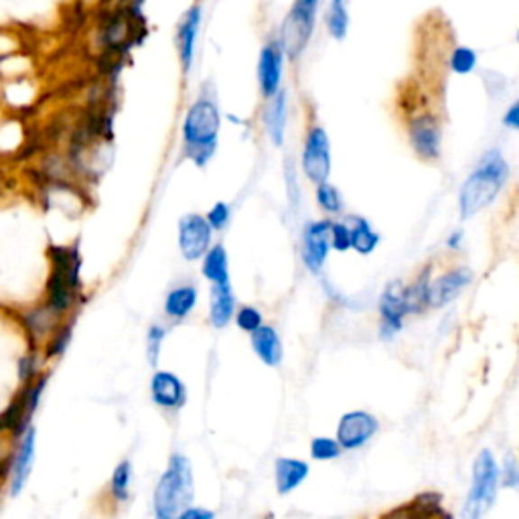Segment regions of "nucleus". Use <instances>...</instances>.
Instances as JSON below:
<instances>
[{
  "label": "nucleus",
  "mask_w": 519,
  "mask_h": 519,
  "mask_svg": "<svg viewBox=\"0 0 519 519\" xmlns=\"http://www.w3.org/2000/svg\"><path fill=\"white\" fill-rule=\"evenodd\" d=\"M47 262L49 274L41 301L60 317L73 319L84 304V280H81L84 258L78 244H51L47 248Z\"/></svg>",
  "instance_id": "nucleus-1"
},
{
  "label": "nucleus",
  "mask_w": 519,
  "mask_h": 519,
  "mask_svg": "<svg viewBox=\"0 0 519 519\" xmlns=\"http://www.w3.org/2000/svg\"><path fill=\"white\" fill-rule=\"evenodd\" d=\"M221 112L211 92H201L189 106L181 125V154L195 167H208L218 151Z\"/></svg>",
  "instance_id": "nucleus-2"
},
{
  "label": "nucleus",
  "mask_w": 519,
  "mask_h": 519,
  "mask_svg": "<svg viewBox=\"0 0 519 519\" xmlns=\"http://www.w3.org/2000/svg\"><path fill=\"white\" fill-rule=\"evenodd\" d=\"M509 179V164L499 151H489L467 177L459 193L460 219H471L497 199Z\"/></svg>",
  "instance_id": "nucleus-3"
},
{
  "label": "nucleus",
  "mask_w": 519,
  "mask_h": 519,
  "mask_svg": "<svg viewBox=\"0 0 519 519\" xmlns=\"http://www.w3.org/2000/svg\"><path fill=\"white\" fill-rule=\"evenodd\" d=\"M195 499V475L191 459L183 452H172L167 467L153 489V519H175L181 509Z\"/></svg>",
  "instance_id": "nucleus-4"
},
{
  "label": "nucleus",
  "mask_w": 519,
  "mask_h": 519,
  "mask_svg": "<svg viewBox=\"0 0 519 519\" xmlns=\"http://www.w3.org/2000/svg\"><path fill=\"white\" fill-rule=\"evenodd\" d=\"M499 491V460L491 449H481L471 463V483L460 505V519H483L496 507Z\"/></svg>",
  "instance_id": "nucleus-5"
},
{
  "label": "nucleus",
  "mask_w": 519,
  "mask_h": 519,
  "mask_svg": "<svg viewBox=\"0 0 519 519\" xmlns=\"http://www.w3.org/2000/svg\"><path fill=\"white\" fill-rule=\"evenodd\" d=\"M408 138L412 151L416 153L420 161L434 162L440 159L442 153V118L434 108H426L422 112L410 116L406 122Z\"/></svg>",
  "instance_id": "nucleus-6"
},
{
  "label": "nucleus",
  "mask_w": 519,
  "mask_h": 519,
  "mask_svg": "<svg viewBox=\"0 0 519 519\" xmlns=\"http://www.w3.org/2000/svg\"><path fill=\"white\" fill-rule=\"evenodd\" d=\"M382 431V422L369 410H349L337 420L335 439L343 452H356L366 449Z\"/></svg>",
  "instance_id": "nucleus-7"
},
{
  "label": "nucleus",
  "mask_w": 519,
  "mask_h": 519,
  "mask_svg": "<svg viewBox=\"0 0 519 519\" xmlns=\"http://www.w3.org/2000/svg\"><path fill=\"white\" fill-rule=\"evenodd\" d=\"M37 428L35 424H31L27 431H24L19 440H16V447L13 452L11 465H8L5 489L8 493V497H19L21 493L27 487V483L32 475V468H35L37 460Z\"/></svg>",
  "instance_id": "nucleus-8"
},
{
  "label": "nucleus",
  "mask_w": 519,
  "mask_h": 519,
  "mask_svg": "<svg viewBox=\"0 0 519 519\" xmlns=\"http://www.w3.org/2000/svg\"><path fill=\"white\" fill-rule=\"evenodd\" d=\"M148 395H151V402L156 410L164 412V414H177L187 406L189 390L179 374L171 372V369L156 367L151 374V380H148Z\"/></svg>",
  "instance_id": "nucleus-9"
},
{
  "label": "nucleus",
  "mask_w": 519,
  "mask_h": 519,
  "mask_svg": "<svg viewBox=\"0 0 519 519\" xmlns=\"http://www.w3.org/2000/svg\"><path fill=\"white\" fill-rule=\"evenodd\" d=\"M315 11L296 5L286 14L283 27H280L278 45L283 49L284 57H288L291 61L299 60L304 49H307L312 31H315Z\"/></svg>",
  "instance_id": "nucleus-10"
},
{
  "label": "nucleus",
  "mask_w": 519,
  "mask_h": 519,
  "mask_svg": "<svg viewBox=\"0 0 519 519\" xmlns=\"http://www.w3.org/2000/svg\"><path fill=\"white\" fill-rule=\"evenodd\" d=\"M179 252L187 262H201L213 246V229L201 213H185L177 226Z\"/></svg>",
  "instance_id": "nucleus-11"
},
{
  "label": "nucleus",
  "mask_w": 519,
  "mask_h": 519,
  "mask_svg": "<svg viewBox=\"0 0 519 519\" xmlns=\"http://www.w3.org/2000/svg\"><path fill=\"white\" fill-rule=\"evenodd\" d=\"M302 171L310 183H327L331 175V146L325 128L310 125L302 146Z\"/></svg>",
  "instance_id": "nucleus-12"
},
{
  "label": "nucleus",
  "mask_w": 519,
  "mask_h": 519,
  "mask_svg": "<svg viewBox=\"0 0 519 519\" xmlns=\"http://www.w3.org/2000/svg\"><path fill=\"white\" fill-rule=\"evenodd\" d=\"M16 320H19L21 331L27 337L29 348L43 349V345L49 341V337H51L57 329L70 319L60 317L55 310L49 309L47 304L41 301L37 304H32V307L16 312Z\"/></svg>",
  "instance_id": "nucleus-13"
},
{
  "label": "nucleus",
  "mask_w": 519,
  "mask_h": 519,
  "mask_svg": "<svg viewBox=\"0 0 519 519\" xmlns=\"http://www.w3.org/2000/svg\"><path fill=\"white\" fill-rule=\"evenodd\" d=\"M403 286L406 284H402L400 280H394V283L384 288L380 302H377V310H380V329H377V335H380L382 341H392L394 337H398L408 319Z\"/></svg>",
  "instance_id": "nucleus-14"
},
{
  "label": "nucleus",
  "mask_w": 519,
  "mask_h": 519,
  "mask_svg": "<svg viewBox=\"0 0 519 519\" xmlns=\"http://www.w3.org/2000/svg\"><path fill=\"white\" fill-rule=\"evenodd\" d=\"M331 221L333 219L309 221L302 229L301 256L310 274H319L327 262L329 250H331Z\"/></svg>",
  "instance_id": "nucleus-15"
},
{
  "label": "nucleus",
  "mask_w": 519,
  "mask_h": 519,
  "mask_svg": "<svg viewBox=\"0 0 519 519\" xmlns=\"http://www.w3.org/2000/svg\"><path fill=\"white\" fill-rule=\"evenodd\" d=\"M203 23V8L201 5L189 6L187 11L181 14L175 29V49L179 57V65L183 76L187 78L193 70L195 63V51H197V39H199Z\"/></svg>",
  "instance_id": "nucleus-16"
},
{
  "label": "nucleus",
  "mask_w": 519,
  "mask_h": 519,
  "mask_svg": "<svg viewBox=\"0 0 519 519\" xmlns=\"http://www.w3.org/2000/svg\"><path fill=\"white\" fill-rule=\"evenodd\" d=\"M473 270L468 266H455L444 270L440 276L431 280L428 286V309H444L447 304L455 302L473 283Z\"/></svg>",
  "instance_id": "nucleus-17"
},
{
  "label": "nucleus",
  "mask_w": 519,
  "mask_h": 519,
  "mask_svg": "<svg viewBox=\"0 0 519 519\" xmlns=\"http://www.w3.org/2000/svg\"><path fill=\"white\" fill-rule=\"evenodd\" d=\"M283 70L284 53L278 45V39H272L262 47L258 61V84L264 100H270L283 89Z\"/></svg>",
  "instance_id": "nucleus-18"
},
{
  "label": "nucleus",
  "mask_w": 519,
  "mask_h": 519,
  "mask_svg": "<svg viewBox=\"0 0 519 519\" xmlns=\"http://www.w3.org/2000/svg\"><path fill=\"white\" fill-rule=\"evenodd\" d=\"M199 304V288L193 283H179L171 286L162 301V315L169 325H179L193 315Z\"/></svg>",
  "instance_id": "nucleus-19"
},
{
  "label": "nucleus",
  "mask_w": 519,
  "mask_h": 519,
  "mask_svg": "<svg viewBox=\"0 0 519 519\" xmlns=\"http://www.w3.org/2000/svg\"><path fill=\"white\" fill-rule=\"evenodd\" d=\"M274 475V487L280 497H286L301 489L310 475V463L296 457H278L272 465Z\"/></svg>",
  "instance_id": "nucleus-20"
},
{
  "label": "nucleus",
  "mask_w": 519,
  "mask_h": 519,
  "mask_svg": "<svg viewBox=\"0 0 519 519\" xmlns=\"http://www.w3.org/2000/svg\"><path fill=\"white\" fill-rule=\"evenodd\" d=\"M250 348L254 351V356L260 359V364H264L266 367L276 369L283 366L284 343L283 337L276 331V327L264 323L258 331H254L250 335Z\"/></svg>",
  "instance_id": "nucleus-21"
},
{
  "label": "nucleus",
  "mask_w": 519,
  "mask_h": 519,
  "mask_svg": "<svg viewBox=\"0 0 519 519\" xmlns=\"http://www.w3.org/2000/svg\"><path fill=\"white\" fill-rule=\"evenodd\" d=\"M236 294L232 283L229 284H211L209 288V310L208 319L213 329H226L234 320L236 315Z\"/></svg>",
  "instance_id": "nucleus-22"
},
{
  "label": "nucleus",
  "mask_w": 519,
  "mask_h": 519,
  "mask_svg": "<svg viewBox=\"0 0 519 519\" xmlns=\"http://www.w3.org/2000/svg\"><path fill=\"white\" fill-rule=\"evenodd\" d=\"M132 485H134V463L130 459H122L114 465L108 485H106V496L114 507H125L130 504Z\"/></svg>",
  "instance_id": "nucleus-23"
},
{
  "label": "nucleus",
  "mask_w": 519,
  "mask_h": 519,
  "mask_svg": "<svg viewBox=\"0 0 519 519\" xmlns=\"http://www.w3.org/2000/svg\"><path fill=\"white\" fill-rule=\"evenodd\" d=\"M201 276L209 284H229V258L224 244H213L201 258Z\"/></svg>",
  "instance_id": "nucleus-24"
},
{
  "label": "nucleus",
  "mask_w": 519,
  "mask_h": 519,
  "mask_svg": "<svg viewBox=\"0 0 519 519\" xmlns=\"http://www.w3.org/2000/svg\"><path fill=\"white\" fill-rule=\"evenodd\" d=\"M432 266H426L420 274L412 280L410 284L403 286V299H406L408 317L424 315L428 309V286H431Z\"/></svg>",
  "instance_id": "nucleus-25"
},
{
  "label": "nucleus",
  "mask_w": 519,
  "mask_h": 519,
  "mask_svg": "<svg viewBox=\"0 0 519 519\" xmlns=\"http://www.w3.org/2000/svg\"><path fill=\"white\" fill-rule=\"evenodd\" d=\"M286 102L288 94L286 89H280V92L270 97L266 106V132L272 140V144L280 146L284 140V130H286Z\"/></svg>",
  "instance_id": "nucleus-26"
},
{
  "label": "nucleus",
  "mask_w": 519,
  "mask_h": 519,
  "mask_svg": "<svg viewBox=\"0 0 519 519\" xmlns=\"http://www.w3.org/2000/svg\"><path fill=\"white\" fill-rule=\"evenodd\" d=\"M348 226L351 229V250H356L361 256H367V254H372L380 246V234L369 226L366 218L351 216L348 218Z\"/></svg>",
  "instance_id": "nucleus-27"
},
{
  "label": "nucleus",
  "mask_w": 519,
  "mask_h": 519,
  "mask_svg": "<svg viewBox=\"0 0 519 519\" xmlns=\"http://www.w3.org/2000/svg\"><path fill=\"white\" fill-rule=\"evenodd\" d=\"M167 337H169L167 320H154V323L148 325L146 335H144V356H146V364L153 369H156L161 364L162 348H164V341H167Z\"/></svg>",
  "instance_id": "nucleus-28"
},
{
  "label": "nucleus",
  "mask_w": 519,
  "mask_h": 519,
  "mask_svg": "<svg viewBox=\"0 0 519 519\" xmlns=\"http://www.w3.org/2000/svg\"><path fill=\"white\" fill-rule=\"evenodd\" d=\"M73 327H76V317L65 320V323L57 329V331L49 337V341L43 345V357L49 361H57L65 356V351L70 349L73 341Z\"/></svg>",
  "instance_id": "nucleus-29"
},
{
  "label": "nucleus",
  "mask_w": 519,
  "mask_h": 519,
  "mask_svg": "<svg viewBox=\"0 0 519 519\" xmlns=\"http://www.w3.org/2000/svg\"><path fill=\"white\" fill-rule=\"evenodd\" d=\"M309 457L315 463H333L343 457V449L335 436H312L309 442Z\"/></svg>",
  "instance_id": "nucleus-30"
},
{
  "label": "nucleus",
  "mask_w": 519,
  "mask_h": 519,
  "mask_svg": "<svg viewBox=\"0 0 519 519\" xmlns=\"http://www.w3.org/2000/svg\"><path fill=\"white\" fill-rule=\"evenodd\" d=\"M327 29L329 35L337 41H343L349 31V13L348 0H331L327 11Z\"/></svg>",
  "instance_id": "nucleus-31"
},
{
  "label": "nucleus",
  "mask_w": 519,
  "mask_h": 519,
  "mask_svg": "<svg viewBox=\"0 0 519 519\" xmlns=\"http://www.w3.org/2000/svg\"><path fill=\"white\" fill-rule=\"evenodd\" d=\"M45 366H47V359L43 357V351L29 348V351L24 353V356L19 359V380H21V385L35 382L37 377L45 375L47 374Z\"/></svg>",
  "instance_id": "nucleus-32"
},
{
  "label": "nucleus",
  "mask_w": 519,
  "mask_h": 519,
  "mask_svg": "<svg viewBox=\"0 0 519 519\" xmlns=\"http://www.w3.org/2000/svg\"><path fill=\"white\" fill-rule=\"evenodd\" d=\"M317 201L319 208L329 213V216H339L343 211V197L339 193V189L331 183L317 185Z\"/></svg>",
  "instance_id": "nucleus-33"
},
{
  "label": "nucleus",
  "mask_w": 519,
  "mask_h": 519,
  "mask_svg": "<svg viewBox=\"0 0 519 519\" xmlns=\"http://www.w3.org/2000/svg\"><path fill=\"white\" fill-rule=\"evenodd\" d=\"M234 323L242 333L252 335L254 331H258V329L264 325V315L258 307H252V304H242V307L236 309Z\"/></svg>",
  "instance_id": "nucleus-34"
},
{
  "label": "nucleus",
  "mask_w": 519,
  "mask_h": 519,
  "mask_svg": "<svg viewBox=\"0 0 519 519\" xmlns=\"http://www.w3.org/2000/svg\"><path fill=\"white\" fill-rule=\"evenodd\" d=\"M449 68L450 71L459 73V76H467V73L475 71L477 68V53L471 47H455L449 55Z\"/></svg>",
  "instance_id": "nucleus-35"
},
{
  "label": "nucleus",
  "mask_w": 519,
  "mask_h": 519,
  "mask_svg": "<svg viewBox=\"0 0 519 519\" xmlns=\"http://www.w3.org/2000/svg\"><path fill=\"white\" fill-rule=\"evenodd\" d=\"M499 483L501 489L519 491V459L514 452H507V455L499 460Z\"/></svg>",
  "instance_id": "nucleus-36"
},
{
  "label": "nucleus",
  "mask_w": 519,
  "mask_h": 519,
  "mask_svg": "<svg viewBox=\"0 0 519 519\" xmlns=\"http://www.w3.org/2000/svg\"><path fill=\"white\" fill-rule=\"evenodd\" d=\"M205 219H208L213 234L224 232L229 226V219H232V208H229L226 201H218L208 213H205Z\"/></svg>",
  "instance_id": "nucleus-37"
},
{
  "label": "nucleus",
  "mask_w": 519,
  "mask_h": 519,
  "mask_svg": "<svg viewBox=\"0 0 519 519\" xmlns=\"http://www.w3.org/2000/svg\"><path fill=\"white\" fill-rule=\"evenodd\" d=\"M331 248L337 252L351 250V229L348 221H331Z\"/></svg>",
  "instance_id": "nucleus-38"
},
{
  "label": "nucleus",
  "mask_w": 519,
  "mask_h": 519,
  "mask_svg": "<svg viewBox=\"0 0 519 519\" xmlns=\"http://www.w3.org/2000/svg\"><path fill=\"white\" fill-rule=\"evenodd\" d=\"M284 183H286L288 199H291L292 208H296L301 199V187H299V179H296V167H294L292 159L284 161Z\"/></svg>",
  "instance_id": "nucleus-39"
},
{
  "label": "nucleus",
  "mask_w": 519,
  "mask_h": 519,
  "mask_svg": "<svg viewBox=\"0 0 519 519\" xmlns=\"http://www.w3.org/2000/svg\"><path fill=\"white\" fill-rule=\"evenodd\" d=\"M175 519H218V514L209 507L191 504V505H187L185 509H181Z\"/></svg>",
  "instance_id": "nucleus-40"
},
{
  "label": "nucleus",
  "mask_w": 519,
  "mask_h": 519,
  "mask_svg": "<svg viewBox=\"0 0 519 519\" xmlns=\"http://www.w3.org/2000/svg\"><path fill=\"white\" fill-rule=\"evenodd\" d=\"M504 126L512 128V130H519V97L507 108L505 116H504Z\"/></svg>",
  "instance_id": "nucleus-41"
},
{
  "label": "nucleus",
  "mask_w": 519,
  "mask_h": 519,
  "mask_svg": "<svg viewBox=\"0 0 519 519\" xmlns=\"http://www.w3.org/2000/svg\"><path fill=\"white\" fill-rule=\"evenodd\" d=\"M460 240H463V232H455V234H452V236L449 237V240H447V248L457 250Z\"/></svg>",
  "instance_id": "nucleus-42"
},
{
  "label": "nucleus",
  "mask_w": 519,
  "mask_h": 519,
  "mask_svg": "<svg viewBox=\"0 0 519 519\" xmlns=\"http://www.w3.org/2000/svg\"><path fill=\"white\" fill-rule=\"evenodd\" d=\"M517 43H519V31H517Z\"/></svg>",
  "instance_id": "nucleus-43"
}]
</instances>
